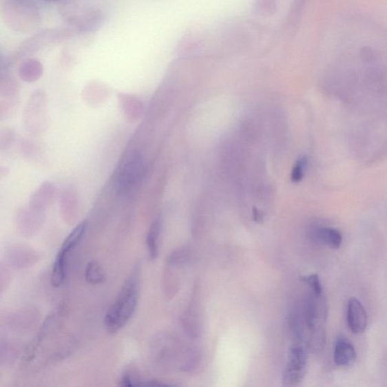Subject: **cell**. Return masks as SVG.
Returning <instances> with one entry per match:
<instances>
[{
	"label": "cell",
	"instance_id": "1",
	"mask_svg": "<svg viewBox=\"0 0 387 387\" xmlns=\"http://www.w3.org/2000/svg\"><path fill=\"white\" fill-rule=\"evenodd\" d=\"M139 296V270L132 273L113 305L108 309L105 318V326L111 334L125 326L134 315Z\"/></svg>",
	"mask_w": 387,
	"mask_h": 387
},
{
	"label": "cell",
	"instance_id": "2",
	"mask_svg": "<svg viewBox=\"0 0 387 387\" xmlns=\"http://www.w3.org/2000/svg\"><path fill=\"white\" fill-rule=\"evenodd\" d=\"M328 307L324 293L315 295L311 293L306 301L305 322L309 335L308 344L314 353L323 351L326 339Z\"/></svg>",
	"mask_w": 387,
	"mask_h": 387
},
{
	"label": "cell",
	"instance_id": "3",
	"mask_svg": "<svg viewBox=\"0 0 387 387\" xmlns=\"http://www.w3.org/2000/svg\"><path fill=\"white\" fill-rule=\"evenodd\" d=\"M48 97L42 90L34 91L23 112V125L29 134L40 135L49 125Z\"/></svg>",
	"mask_w": 387,
	"mask_h": 387
},
{
	"label": "cell",
	"instance_id": "4",
	"mask_svg": "<svg viewBox=\"0 0 387 387\" xmlns=\"http://www.w3.org/2000/svg\"><path fill=\"white\" fill-rule=\"evenodd\" d=\"M307 348L300 339L290 347L287 363L282 375V383L286 386H296L303 381L306 373Z\"/></svg>",
	"mask_w": 387,
	"mask_h": 387
},
{
	"label": "cell",
	"instance_id": "5",
	"mask_svg": "<svg viewBox=\"0 0 387 387\" xmlns=\"http://www.w3.org/2000/svg\"><path fill=\"white\" fill-rule=\"evenodd\" d=\"M42 320L40 309L35 306H26L4 316L5 326L17 334H28L36 329Z\"/></svg>",
	"mask_w": 387,
	"mask_h": 387
},
{
	"label": "cell",
	"instance_id": "6",
	"mask_svg": "<svg viewBox=\"0 0 387 387\" xmlns=\"http://www.w3.org/2000/svg\"><path fill=\"white\" fill-rule=\"evenodd\" d=\"M42 253L25 244H13L6 249L4 258L8 266L14 270L33 267L42 260Z\"/></svg>",
	"mask_w": 387,
	"mask_h": 387
},
{
	"label": "cell",
	"instance_id": "7",
	"mask_svg": "<svg viewBox=\"0 0 387 387\" xmlns=\"http://www.w3.org/2000/svg\"><path fill=\"white\" fill-rule=\"evenodd\" d=\"M45 218V212L36 211L28 205L19 209L15 216V226L22 237L30 238L41 231Z\"/></svg>",
	"mask_w": 387,
	"mask_h": 387
},
{
	"label": "cell",
	"instance_id": "8",
	"mask_svg": "<svg viewBox=\"0 0 387 387\" xmlns=\"http://www.w3.org/2000/svg\"><path fill=\"white\" fill-rule=\"evenodd\" d=\"M347 324L355 335L362 334L367 328V313L357 298L353 297L348 302Z\"/></svg>",
	"mask_w": 387,
	"mask_h": 387
},
{
	"label": "cell",
	"instance_id": "9",
	"mask_svg": "<svg viewBox=\"0 0 387 387\" xmlns=\"http://www.w3.org/2000/svg\"><path fill=\"white\" fill-rule=\"evenodd\" d=\"M56 187L50 181H44L30 198L29 206L35 210L45 212L53 205L56 197Z\"/></svg>",
	"mask_w": 387,
	"mask_h": 387
},
{
	"label": "cell",
	"instance_id": "10",
	"mask_svg": "<svg viewBox=\"0 0 387 387\" xmlns=\"http://www.w3.org/2000/svg\"><path fill=\"white\" fill-rule=\"evenodd\" d=\"M22 352L21 344L17 340L0 337V368H9L18 360Z\"/></svg>",
	"mask_w": 387,
	"mask_h": 387
},
{
	"label": "cell",
	"instance_id": "11",
	"mask_svg": "<svg viewBox=\"0 0 387 387\" xmlns=\"http://www.w3.org/2000/svg\"><path fill=\"white\" fill-rule=\"evenodd\" d=\"M334 359L336 365L349 367L356 359V353L353 344L345 337H339L335 347Z\"/></svg>",
	"mask_w": 387,
	"mask_h": 387
},
{
	"label": "cell",
	"instance_id": "12",
	"mask_svg": "<svg viewBox=\"0 0 387 387\" xmlns=\"http://www.w3.org/2000/svg\"><path fill=\"white\" fill-rule=\"evenodd\" d=\"M68 255L69 253L61 249L57 254L51 273V284L53 287H61L66 280Z\"/></svg>",
	"mask_w": 387,
	"mask_h": 387
},
{
	"label": "cell",
	"instance_id": "13",
	"mask_svg": "<svg viewBox=\"0 0 387 387\" xmlns=\"http://www.w3.org/2000/svg\"><path fill=\"white\" fill-rule=\"evenodd\" d=\"M316 237L321 243L328 246L331 249H339L343 242L342 233L334 228L320 229L317 231Z\"/></svg>",
	"mask_w": 387,
	"mask_h": 387
},
{
	"label": "cell",
	"instance_id": "14",
	"mask_svg": "<svg viewBox=\"0 0 387 387\" xmlns=\"http://www.w3.org/2000/svg\"><path fill=\"white\" fill-rule=\"evenodd\" d=\"M160 230L161 222L160 220H156L152 224L148 236H147V249H148L149 256L151 260H156L158 256Z\"/></svg>",
	"mask_w": 387,
	"mask_h": 387
},
{
	"label": "cell",
	"instance_id": "15",
	"mask_svg": "<svg viewBox=\"0 0 387 387\" xmlns=\"http://www.w3.org/2000/svg\"><path fill=\"white\" fill-rule=\"evenodd\" d=\"M76 198L72 190H66L61 200V213L66 222H71L74 218L76 211Z\"/></svg>",
	"mask_w": 387,
	"mask_h": 387
},
{
	"label": "cell",
	"instance_id": "16",
	"mask_svg": "<svg viewBox=\"0 0 387 387\" xmlns=\"http://www.w3.org/2000/svg\"><path fill=\"white\" fill-rule=\"evenodd\" d=\"M87 226V222L85 221L79 224L66 238L63 246L61 247V250L67 253H71L81 241L85 231H86Z\"/></svg>",
	"mask_w": 387,
	"mask_h": 387
},
{
	"label": "cell",
	"instance_id": "17",
	"mask_svg": "<svg viewBox=\"0 0 387 387\" xmlns=\"http://www.w3.org/2000/svg\"><path fill=\"white\" fill-rule=\"evenodd\" d=\"M85 278L91 284H99L105 282V271L98 262L92 261L89 263L85 272Z\"/></svg>",
	"mask_w": 387,
	"mask_h": 387
},
{
	"label": "cell",
	"instance_id": "18",
	"mask_svg": "<svg viewBox=\"0 0 387 387\" xmlns=\"http://www.w3.org/2000/svg\"><path fill=\"white\" fill-rule=\"evenodd\" d=\"M43 70L40 65L28 63L21 68V79L28 83L37 81L42 75Z\"/></svg>",
	"mask_w": 387,
	"mask_h": 387
},
{
	"label": "cell",
	"instance_id": "19",
	"mask_svg": "<svg viewBox=\"0 0 387 387\" xmlns=\"http://www.w3.org/2000/svg\"><path fill=\"white\" fill-rule=\"evenodd\" d=\"M12 278L10 267L6 262L0 261V296L9 289Z\"/></svg>",
	"mask_w": 387,
	"mask_h": 387
},
{
	"label": "cell",
	"instance_id": "20",
	"mask_svg": "<svg viewBox=\"0 0 387 387\" xmlns=\"http://www.w3.org/2000/svg\"><path fill=\"white\" fill-rule=\"evenodd\" d=\"M307 158L306 157L301 158L297 160L295 165H294L292 174L291 180L293 182H299L303 180L305 169L307 166Z\"/></svg>",
	"mask_w": 387,
	"mask_h": 387
},
{
	"label": "cell",
	"instance_id": "21",
	"mask_svg": "<svg viewBox=\"0 0 387 387\" xmlns=\"http://www.w3.org/2000/svg\"><path fill=\"white\" fill-rule=\"evenodd\" d=\"M14 131L10 128L0 129V149H9L14 140Z\"/></svg>",
	"mask_w": 387,
	"mask_h": 387
},
{
	"label": "cell",
	"instance_id": "22",
	"mask_svg": "<svg viewBox=\"0 0 387 387\" xmlns=\"http://www.w3.org/2000/svg\"><path fill=\"white\" fill-rule=\"evenodd\" d=\"M303 281L309 286L311 293L315 294V295H320V294L323 293L322 285L318 275L312 274L304 276Z\"/></svg>",
	"mask_w": 387,
	"mask_h": 387
},
{
	"label": "cell",
	"instance_id": "23",
	"mask_svg": "<svg viewBox=\"0 0 387 387\" xmlns=\"http://www.w3.org/2000/svg\"><path fill=\"white\" fill-rule=\"evenodd\" d=\"M253 219L257 222H261L263 220V215L256 207L253 208Z\"/></svg>",
	"mask_w": 387,
	"mask_h": 387
},
{
	"label": "cell",
	"instance_id": "24",
	"mask_svg": "<svg viewBox=\"0 0 387 387\" xmlns=\"http://www.w3.org/2000/svg\"><path fill=\"white\" fill-rule=\"evenodd\" d=\"M9 169L4 166H0V178H2L9 174Z\"/></svg>",
	"mask_w": 387,
	"mask_h": 387
},
{
	"label": "cell",
	"instance_id": "25",
	"mask_svg": "<svg viewBox=\"0 0 387 387\" xmlns=\"http://www.w3.org/2000/svg\"><path fill=\"white\" fill-rule=\"evenodd\" d=\"M3 325H5L4 317H0V328L3 326Z\"/></svg>",
	"mask_w": 387,
	"mask_h": 387
},
{
	"label": "cell",
	"instance_id": "26",
	"mask_svg": "<svg viewBox=\"0 0 387 387\" xmlns=\"http://www.w3.org/2000/svg\"><path fill=\"white\" fill-rule=\"evenodd\" d=\"M42 1H45V2H56V1H58V0H42Z\"/></svg>",
	"mask_w": 387,
	"mask_h": 387
},
{
	"label": "cell",
	"instance_id": "27",
	"mask_svg": "<svg viewBox=\"0 0 387 387\" xmlns=\"http://www.w3.org/2000/svg\"><path fill=\"white\" fill-rule=\"evenodd\" d=\"M0 381H1V373H0Z\"/></svg>",
	"mask_w": 387,
	"mask_h": 387
}]
</instances>
